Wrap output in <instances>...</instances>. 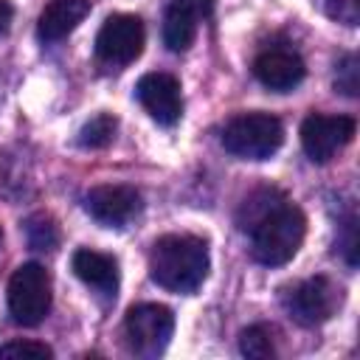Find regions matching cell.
Returning a JSON list of instances; mask_svg holds the SVG:
<instances>
[{"instance_id":"6da1fadb","label":"cell","mask_w":360,"mask_h":360,"mask_svg":"<svg viewBox=\"0 0 360 360\" xmlns=\"http://www.w3.org/2000/svg\"><path fill=\"white\" fill-rule=\"evenodd\" d=\"M208 245L200 236L169 233L149 250V276L169 292H194L208 276Z\"/></svg>"},{"instance_id":"7a4b0ae2","label":"cell","mask_w":360,"mask_h":360,"mask_svg":"<svg viewBox=\"0 0 360 360\" xmlns=\"http://www.w3.org/2000/svg\"><path fill=\"white\" fill-rule=\"evenodd\" d=\"M304 233H307V217L301 214V208L284 200L250 231V239H253L250 253L259 264H267V267L287 264L298 253Z\"/></svg>"},{"instance_id":"3957f363","label":"cell","mask_w":360,"mask_h":360,"mask_svg":"<svg viewBox=\"0 0 360 360\" xmlns=\"http://www.w3.org/2000/svg\"><path fill=\"white\" fill-rule=\"evenodd\" d=\"M284 143V127L270 112H242L222 129V146L242 160H267Z\"/></svg>"},{"instance_id":"277c9868","label":"cell","mask_w":360,"mask_h":360,"mask_svg":"<svg viewBox=\"0 0 360 360\" xmlns=\"http://www.w3.org/2000/svg\"><path fill=\"white\" fill-rule=\"evenodd\" d=\"M51 309V276L42 264L25 262L8 278V312L20 326H37Z\"/></svg>"},{"instance_id":"5b68a950","label":"cell","mask_w":360,"mask_h":360,"mask_svg":"<svg viewBox=\"0 0 360 360\" xmlns=\"http://www.w3.org/2000/svg\"><path fill=\"white\" fill-rule=\"evenodd\" d=\"M174 332V315L163 304H135L124 318L127 346L138 357H158L169 346Z\"/></svg>"},{"instance_id":"8992f818","label":"cell","mask_w":360,"mask_h":360,"mask_svg":"<svg viewBox=\"0 0 360 360\" xmlns=\"http://www.w3.org/2000/svg\"><path fill=\"white\" fill-rule=\"evenodd\" d=\"M143 22L135 14H112L104 20L96 37V53L107 65H129L143 51Z\"/></svg>"},{"instance_id":"52a82bcc","label":"cell","mask_w":360,"mask_h":360,"mask_svg":"<svg viewBox=\"0 0 360 360\" xmlns=\"http://www.w3.org/2000/svg\"><path fill=\"white\" fill-rule=\"evenodd\" d=\"M354 138V118L312 112L301 124V146L312 163H326Z\"/></svg>"},{"instance_id":"ba28073f","label":"cell","mask_w":360,"mask_h":360,"mask_svg":"<svg viewBox=\"0 0 360 360\" xmlns=\"http://www.w3.org/2000/svg\"><path fill=\"white\" fill-rule=\"evenodd\" d=\"M338 301L340 290L326 276H315L292 287V292L287 295V312L301 326H318L335 312Z\"/></svg>"},{"instance_id":"9c48e42d","label":"cell","mask_w":360,"mask_h":360,"mask_svg":"<svg viewBox=\"0 0 360 360\" xmlns=\"http://www.w3.org/2000/svg\"><path fill=\"white\" fill-rule=\"evenodd\" d=\"M135 98L141 107L163 127H172L183 115V96H180V82L172 73H146L135 84Z\"/></svg>"},{"instance_id":"30bf717a","label":"cell","mask_w":360,"mask_h":360,"mask_svg":"<svg viewBox=\"0 0 360 360\" xmlns=\"http://www.w3.org/2000/svg\"><path fill=\"white\" fill-rule=\"evenodd\" d=\"M84 208L96 222L121 228L141 211V194L132 186H96L87 191Z\"/></svg>"},{"instance_id":"8fae6325","label":"cell","mask_w":360,"mask_h":360,"mask_svg":"<svg viewBox=\"0 0 360 360\" xmlns=\"http://www.w3.org/2000/svg\"><path fill=\"white\" fill-rule=\"evenodd\" d=\"M304 59L290 48H267L253 59V76L276 93H287L304 82Z\"/></svg>"},{"instance_id":"7c38bea8","label":"cell","mask_w":360,"mask_h":360,"mask_svg":"<svg viewBox=\"0 0 360 360\" xmlns=\"http://www.w3.org/2000/svg\"><path fill=\"white\" fill-rule=\"evenodd\" d=\"M208 11H211V0H172L163 14L166 48L174 53L186 51L197 37L200 17H208Z\"/></svg>"},{"instance_id":"4fadbf2b","label":"cell","mask_w":360,"mask_h":360,"mask_svg":"<svg viewBox=\"0 0 360 360\" xmlns=\"http://www.w3.org/2000/svg\"><path fill=\"white\" fill-rule=\"evenodd\" d=\"M90 11V0H51L42 14H39V25L37 34L45 42H56L65 39Z\"/></svg>"},{"instance_id":"5bb4252c","label":"cell","mask_w":360,"mask_h":360,"mask_svg":"<svg viewBox=\"0 0 360 360\" xmlns=\"http://www.w3.org/2000/svg\"><path fill=\"white\" fill-rule=\"evenodd\" d=\"M70 267L87 287H96L104 295H115V290H118V264H115L112 256L82 248V250L73 253Z\"/></svg>"},{"instance_id":"9a60e30c","label":"cell","mask_w":360,"mask_h":360,"mask_svg":"<svg viewBox=\"0 0 360 360\" xmlns=\"http://www.w3.org/2000/svg\"><path fill=\"white\" fill-rule=\"evenodd\" d=\"M284 202V197H281V191H276V188H262V191H256V194H250L245 202H242V208H239V214H236V222H239V228L242 231H253L273 208H278Z\"/></svg>"},{"instance_id":"2e32d148","label":"cell","mask_w":360,"mask_h":360,"mask_svg":"<svg viewBox=\"0 0 360 360\" xmlns=\"http://www.w3.org/2000/svg\"><path fill=\"white\" fill-rule=\"evenodd\" d=\"M115 129H118L115 115L98 112V115H93V118L79 129V138H76V141H79L82 149H104V146L112 143Z\"/></svg>"},{"instance_id":"e0dca14e","label":"cell","mask_w":360,"mask_h":360,"mask_svg":"<svg viewBox=\"0 0 360 360\" xmlns=\"http://www.w3.org/2000/svg\"><path fill=\"white\" fill-rule=\"evenodd\" d=\"M22 231L34 250H53L59 245V228L48 214H31L25 219Z\"/></svg>"},{"instance_id":"ac0fdd59","label":"cell","mask_w":360,"mask_h":360,"mask_svg":"<svg viewBox=\"0 0 360 360\" xmlns=\"http://www.w3.org/2000/svg\"><path fill=\"white\" fill-rule=\"evenodd\" d=\"M239 352L250 360H267L276 354L273 349V332L264 323H253L239 335Z\"/></svg>"},{"instance_id":"d6986e66","label":"cell","mask_w":360,"mask_h":360,"mask_svg":"<svg viewBox=\"0 0 360 360\" xmlns=\"http://www.w3.org/2000/svg\"><path fill=\"white\" fill-rule=\"evenodd\" d=\"M335 90H340L343 96L354 98L360 93V68H357V56L346 53L338 62V73H335Z\"/></svg>"},{"instance_id":"ffe728a7","label":"cell","mask_w":360,"mask_h":360,"mask_svg":"<svg viewBox=\"0 0 360 360\" xmlns=\"http://www.w3.org/2000/svg\"><path fill=\"white\" fill-rule=\"evenodd\" d=\"M22 357H53L51 346L45 343H37V340H11V343H3L0 346V360H22Z\"/></svg>"},{"instance_id":"44dd1931","label":"cell","mask_w":360,"mask_h":360,"mask_svg":"<svg viewBox=\"0 0 360 360\" xmlns=\"http://www.w3.org/2000/svg\"><path fill=\"white\" fill-rule=\"evenodd\" d=\"M329 14L343 20L346 25L357 22V0H329Z\"/></svg>"},{"instance_id":"7402d4cb","label":"cell","mask_w":360,"mask_h":360,"mask_svg":"<svg viewBox=\"0 0 360 360\" xmlns=\"http://www.w3.org/2000/svg\"><path fill=\"white\" fill-rule=\"evenodd\" d=\"M11 17H14V6H11L8 0H0V34H6V31H8Z\"/></svg>"},{"instance_id":"603a6c76","label":"cell","mask_w":360,"mask_h":360,"mask_svg":"<svg viewBox=\"0 0 360 360\" xmlns=\"http://www.w3.org/2000/svg\"><path fill=\"white\" fill-rule=\"evenodd\" d=\"M0 239H3V231H0Z\"/></svg>"}]
</instances>
